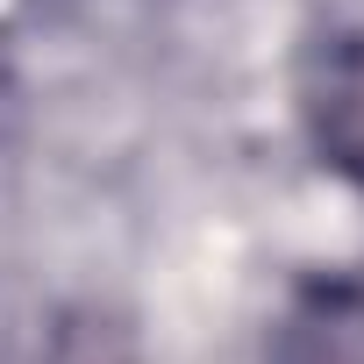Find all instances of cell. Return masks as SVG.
I'll return each instance as SVG.
<instances>
[{"instance_id": "1", "label": "cell", "mask_w": 364, "mask_h": 364, "mask_svg": "<svg viewBox=\"0 0 364 364\" xmlns=\"http://www.w3.org/2000/svg\"><path fill=\"white\" fill-rule=\"evenodd\" d=\"M293 114L321 171L364 193V0H343L307 29L293 65Z\"/></svg>"}, {"instance_id": "2", "label": "cell", "mask_w": 364, "mask_h": 364, "mask_svg": "<svg viewBox=\"0 0 364 364\" xmlns=\"http://www.w3.org/2000/svg\"><path fill=\"white\" fill-rule=\"evenodd\" d=\"M264 364H364V272L321 264L272 314Z\"/></svg>"}]
</instances>
